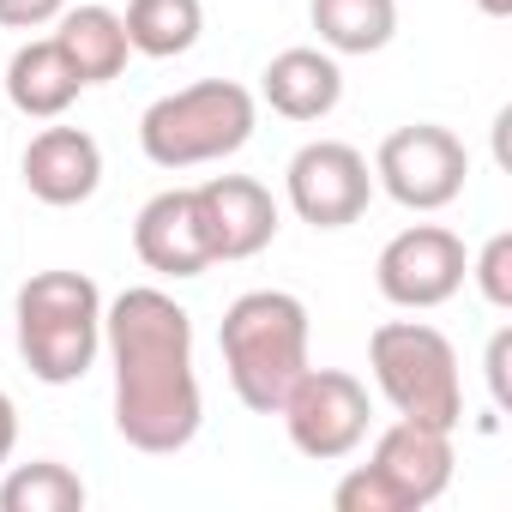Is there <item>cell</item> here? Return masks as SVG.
I'll use <instances>...</instances> for the list:
<instances>
[{"label":"cell","mask_w":512,"mask_h":512,"mask_svg":"<svg viewBox=\"0 0 512 512\" xmlns=\"http://www.w3.org/2000/svg\"><path fill=\"white\" fill-rule=\"evenodd\" d=\"M103 350L115 368V434L151 458L193 446L205 422V392L193 368V314L169 290L133 284L115 302H103Z\"/></svg>","instance_id":"obj_1"},{"label":"cell","mask_w":512,"mask_h":512,"mask_svg":"<svg viewBox=\"0 0 512 512\" xmlns=\"http://www.w3.org/2000/svg\"><path fill=\"white\" fill-rule=\"evenodd\" d=\"M308 338H314L308 308L290 290H247L223 308L217 350H223L235 398L253 416H278L290 386L308 374Z\"/></svg>","instance_id":"obj_2"},{"label":"cell","mask_w":512,"mask_h":512,"mask_svg":"<svg viewBox=\"0 0 512 512\" xmlns=\"http://www.w3.org/2000/svg\"><path fill=\"white\" fill-rule=\"evenodd\" d=\"M13 326L31 380L73 386L103 356V290L85 272H37L13 302Z\"/></svg>","instance_id":"obj_3"},{"label":"cell","mask_w":512,"mask_h":512,"mask_svg":"<svg viewBox=\"0 0 512 512\" xmlns=\"http://www.w3.org/2000/svg\"><path fill=\"white\" fill-rule=\"evenodd\" d=\"M253 127H260V103L235 79H199L181 85L169 97H157L139 115V151L157 169H199V163H223L235 157Z\"/></svg>","instance_id":"obj_4"},{"label":"cell","mask_w":512,"mask_h":512,"mask_svg":"<svg viewBox=\"0 0 512 512\" xmlns=\"http://www.w3.org/2000/svg\"><path fill=\"white\" fill-rule=\"evenodd\" d=\"M368 368L380 398L428 428H458L464 422V374H458V350L440 326L428 320H386L368 338Z\"/></svg>","instance_id":"obj_5"},{"label":"cell","mask_w":512,"mask_h":512,"mask_svg":"<svg viewBox=\"0 0 512 512\" xmlns=\"http://www.w3.org/2000/svg\"><path fill=\"white\" fill-rule=\"evenodd\" d=\"M452 464H458L452 428H428V422L398 416L374 440L368 464H356L332 488V506L338 512H422L452 488Z\"/></svg>","instance_id":"obj_6"},{"label":"cell","mask_w":512,"mask_h":512,"mask_svg":"<svg viewBox=\"0 0 512 512\" xmlns=\"http://www.w3.org/2000/svg\"><path fill=\"white\" fill-rule=\"evenodd\" d=\"M470 181V151L440 121H410L380 139L374 151V187L398 199L404 211H446Z\"/></svg>","instance_id":"obj_7"},{"label":"cell","mask_w":512,"mask_h":512,"mask_svg":"<svg viewBox=\"0 0 512 512\" xmlns=\"http://www.w3.org/2000/svg\"><path fill=\"white\" fill-rule=\"evenodd\" d=\"M278 416H284L290 446H296L302 458L338 464V458H350V452L368 440L374 404H368V386H362L356 374H344V368H314V362H308V374L290 386V398L278 404Z\"/></svg>","instance_id":"obj_8"},{"label":"cell","mask_w":512,"mask_h":512,"mask_svg":"<svg viewBox=\"0 0 512 512\" xmlns=\"http://www.w3.org/2000/svg\"><path fill=\"white\" fill-rule=\"evenodd\" d=\"M464 272H470V253L464 241L446 229V223H410L398 229L386 247H380V260H374V284L392 308H440L464 290Z\"/></svg>","instance_id":"obj_9"},{"label":"cell","mask_w":512,"mask_h":512,"mask_svg":"<svg viewBox=\"0 0 512 512\" xmlns=\"http://www.w3.org/2000/svg\"><path fill=\"white\" fill-rule=\"evenodd\" d=\"M284 193L302 223L350 229V223H362V211L374 199V163L344 139H308L284 169Z\"/></svg>","instance_id":"obj_10"},{"label":"cell","mask_w":512,"mask_h":512,"mask_svg":"<svg viewBox=\"0 0 512 512\" xmlns=\"http://www.w3.org/2000/svg\"><path fill=\"white\" fill-rule=\"evenodd\" d=\"M193 199H199L205 241H211V266L253 260V253H266L278 241V199L253 175H211L193 187Z\"/></svg>","instance_id":"obj_11"},{"label":"cell","mask_w":512,"mask_h":512,"mask_svg":"<svg viewBox=\"0 0 512 512\" xmlns=\"http://www.w3.org/2000/svg\"><path fill=\"white\" fill-rule=\"evenodd\" d=\"M133 253H139V266L157 272V278H199L211 266V241H205L193 187H163L157 199L139 205Z\"/></svg>","instance_id":"obj_12"},{"label":"cell","mask_w":512,"mask_h":512,"mask_svg":"<svg viewBox=\"0 0 512 512\" xmlns=\"http://www.w3.org/2000/svg\"><path fill=\"white\" fill-rule=\"evenodd\" d=\"M31 199L67 211V205H85L97 187H103V145L85 133V127H43L31 145H25V163H19Z\"/></svg>","instance_id":"obj_13"},{"label":"cell","mask_w":512,"mask_h":512,"mask_svg":"<svg viewBox=\"0 0 512 512\" xmlns=\"http://www.w3.org/2000/svg\"><path fill=\"white\" fill-rule=\"evenodd\" d=\"M260 97L284 121H326L344 103V67L332 49H284L260 73Z\"/></svg>","instance_id":"obj_14"},{"label":"cell","mask_w":512,"mask_h":512,"mask_svg":"<svg viewBox=\"0 0 512 512\" xmlns=\"http://www.w3.org/2000/svg\"><path fill=\"white\" fill-rule=\"evenodd\" d=\"M85 79L73 73V61L61 55L55 37H31L13 49L7 61V103L25 115V121H61L73 103H79Z\"/></svg>","instance_id":"obj_15"},{"label":"cell","mask_w":512,"mask_h":512,"mask_svg":"<svg viewBox=\"0 0 512 512\" xmlns=\"http://www.w3.org/2000/svg\"><path fill=\"white\" fill-rule=\"evenodd\" d=\"M55 43H61V55L73 61V73H79L85 85L121 79V73H127V55H133L127 25H121L115 7H67V13L55 19Z\"/></svg>","instance_id":"obj_16"},{"label":"cell","mask_w":512,"mask_h":512,"mask_svg":"<svg viewBox=\"0 0 512 512\" xmlns=\"http://www.w3.org/2000/svg\"><path fill=\"white\" fill-rule=\"evenodd\" d=\"M320 49L332 55H380L398 37V0H314L308 7Z\"/></svg>","instance_id":"obj_17"},{"label":"cell","mask_w":512,"mask_h":512,"mask_svg":"<svg viewBox=\"0 0 512 512\" xmlns=\"http://www.w3.org/2000/svg\"><path fill=\"white\" fill-rule=\"evenodd\" d=\"M121 25H127L133 55L175 61V55H187V49L199 43V31H205V7H199V0H127Z\"/></svg>","instance_id":"obj_18"},{"label":"cell","mask_w":512,"mask_h":512,"mask_svg":"<svg viewBox=\"0 0 512 512\" xmlns=\"http://www.w3.org/2000/svg\"><path fill=\"white\" fill-rule=\"evenodd\" d=\"M85 482L61 458H31L0 476V512H85Z\"/></svg>","instance_id":"obj_19"},{"label":"cell","mask_w":512,"mask_h":512,"mask_svg":"<svg viewBox=\"0 0 512 512\" xmlns=\"http://www.w3.org/2000/svg\"><path fill=\"white\" fill-rule=\"evenodd\" d=\"M476 290H482V302L488 308H512V235L500 229V235H488L482 241V253H476V260H470V272H464Z\"/></svg>","instance_id":"obj_20"},{"label":"cell","mask_w":512,"mask_h":512,"mask_svg":"<svg viewBox=\"0 0 512 512\" xmlns=\"http://www.w3.org/2000/svg\"><path fill=\"white\" fill-rule=\"evenodd\" d=\"M67 7H73V0H0V31H43Z\"/></svg>","instance_id":"obj_21"},{"label":"cell","mask_w":512,"mask_h":512,"mask_svg":"<svg viewBox=\"0 0 512 512\" xmlns=\"http://www.w3.org/2000/svg\"><path fill=\"white\" fill-rule=\"evenodd\" d=\"M506 362H512V326H500L494 338H488V398H494V410H506L512 404V374H506Z\"/></svg>","instance_id":"obj_22"},{"label":"cell","mask_w":512,"mask_h":512,"mask_svg":"<svg viewBox=\"0 0 512 512\" xmlns=\"http://www.w3.org/2000/svg\"><path fill=\"white\" fill-rule=\"evenodd\" d=\"M13 446H19V404L0 392V470L13 464Z\"/></svg>","instance_id":"obj_23"},{"label":"cell","mask_w":512,"mask_h":512,"mask_svg":"<svg viewBox=\"0 0 512 512\" xmlns=\"http://www.w3.org/2000/svg\"><path fill=\"white\" fill-rule=\"evenodd\" d=\"M482 19H512V0H476Z\"/></svg>","instance_id":"obj_24"}]
</instances>
